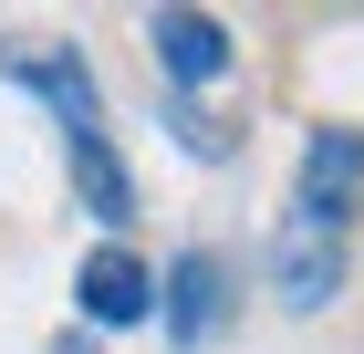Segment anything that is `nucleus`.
I'll return each mask as SVG.
<instances>
[{
    "instance_id": "1",
    "label": "nucleus",
    "mask_w": 364,
    "mask_h": 354,
    "mask_svg": "<svg viewBox=\"0 0 364 354\" xmlns=\"http://www.w3.org/2000/svg\"><path fill=\"white\" fill-rule=\"evenodd\" d=\"M271 292L291 302V313L333 302V292H343V229H323V219H302V209H281V229H271Z\"/></svg>"
},
{
    "instance_id": "2",
    "label": "nucleus",
    "mask_w": 364,
    "mask_h": 354,
    "mask_svg": "<svg viewBox=\"0 0 364 354\" xmlns=\"http://www.w3.org/2000/svg\"><path fill=\"white\" fill-rule=\"evenodd\" d=\"M73 302H84V323H105V333L146 323V313H156V261H136L125 240H105L84 271H73Z\"/></svg>"
},
{
    "instance_id": "4",
    "label": "nucleus",
    "mask_w": 364,
    "mask_h": 354,
    "mask_svg": "<svg viewBox=\"0 0 364 354\" xmlns=\"http://www.w3.org/2000/svg\"><path fill=\"white\" fill-rule=\"evenodd\" d=\"M146 53H156V73L167 83H219L229 73V21L219 11H146Z\"/></svg>"
},
{
    "instance_id": "3",
    "label": "nucleus",
    "mask_w": 364,
    "mask_h": 354,
    "mask_svg": "<svg viewBox=\"0 0 364 354\" xmlns=\"http://www.w3.org/2000/svg\"><path fill=\"white\" fill-rule=\"evenodd\" d=\"M0 73L21 83V94H42L63 136H84V125H105V94H94L84 53H63V42H53V53H31V42H21V53H0Z\"/></svg>"
},
{
    "instance_id": "7",
    "label": "nucleus",
    "mask_w": 364,
    "mask_h": 354,
    "mask_svg": "<svg viewBox=\"0 0 364 354\" xmlns=\"http://www.w3.org/2000/svg\"><path fill=\"white\" fill-rule=\"evenodd\" d=\"M63 157H73V198H84V219H105L114 240H125V219H136V177H125L114 136L84 125V136H63Z\"/></svg>"
},
{
    "instance_id": "5",
    "label": "nucleus",
    "mask_w": 364,
    "mask_h": 354,
    "mask_svg": "<svg viewBox=\"0 0 364 354\" xmlns=\"http://www.w3.org/2000/svg\"><path fill=\"white\" fill-rule=\"evenodd\" d=\"M229 313V271H219V250H177L167 271H156V323L177 333V344H198V333H219Z\"/></svg>"
},
{
    "instance_id": "6",
    "label": "nucleus",
    "mask_w": 364,
    "mask_h": 354,
    "mask_svg": "<svg viewBox=\"0 0 364 354\" xmlns=\"http://www.w3.org/2000/svg\"><path fill=\"white\" fill-rule=\"evenodd\" d=\"M354 177H364V136L354 125H323V136L302 146V198H291V209L323 219V229H354Z\"/></svg>"
}]
</instances>
